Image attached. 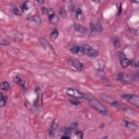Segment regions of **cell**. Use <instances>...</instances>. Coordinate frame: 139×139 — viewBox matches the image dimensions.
Here are the masks:
<instances>
[{"label": "cell", "instance_id": "3", "mask_svg": "<svg viewBox=\"0 0 139 139\" xmlns=\"http://www.w3.org/2000/svg\"><path fill=\"white\" fill-rule=\"evenodd\" d=\"M121 97L126 101L131 104L133 106L139 108V98L137 95L132 94H123Z\"/></svg>", "mask_w": 139, "mask_h": 139}, {"label": "cell", "instance_id": "33", "mask_svg": "<svg viewBox=\"0 0 139 139\" xmlns=\"http://www.w3.org/2000/svg\"><path fill=\"white\" fill-rule=\"evenodd\" d=\"M61 138H62V139H71V137L69 135H64Z\"/></svg>", "mask_w": 139, "mask_h": 139}, {"label": "cell", "instance_id": "8", "mask_svg": "<svg viewBox=\"0 0 139 139\" xmlns=\"http://www.w3.org/2000/svg\"><path fill=\"white\" fill-rule=\"evenodd\" d=\"M119 59H120L121 65L123 68H127L128 66L130 65L131 60L127 58L125 54L123 53H119L118 55Z\"/></svg>", "mask_w": 139, "mask_h": 139}, {"label": "cell", "instance_id": "31", "mask_svg": "<svg viewBox=\"0 0 139 139\" xmlns=\"http://www.w3.org/2000/svg\"><path fill=\"white\" fill-rule=\"evenodd\" d=\"M68 8H69V11L71 12H73L74 11V8H75V6L73 4H69V6H68Z\"/></svg>", "mask_w": 139, "mask_h": 139}, {"label": "cell", "instance_id": "32", "mask_svg": "<svg viewBox=\"0 0 139 139\" xmlns=\"http://www.w3.org/2000/svg\"><path fill=\"white\" fill-rule=\"evenodd\" d=\"M41 11H42L43 14H45L48 11V9L47 8H46L45 7H43V8H42V9H41Z\"/></svg>", "mask_w": 139, "mask_h": 139}, {"label": "cell", "instance_id": "26", "mask_svg": "<svg viewBox=\"0 0 139 139\" xmlns=\"http://www.w3.org/2000/svg\"><path fill=\"white\" fill-rule=\"evenodd\" d=\"M80 50V47L78 46H74L70 49L71 52L74 54H77Z\"/></svg>", "mask_w": 139, "mask_h": 139}, {"label": "cell", "instance_id": "13", "mask_svg": "<svg viewBox=\"0 0 139 139\" xmlns=\"http://www.w3.org/2000/svg\"><path fill=\"white\" fill-rule=\"evenodd\" d=\"M103 31V28L100 23H97L96 25H94L93 23L90 24V31L91 32H102Z\"/></svg>", "mask_w": 139, "mask_h": 139}, {"label": "cell", "instance_id": "20", "mask_svg": "<svg viewBox=\"0 0 139 139\" xmlns=\"http://www.w3.org/2000/svg\"><path fill=\"white\" fill-rule=\"evenodd\" d=\"M29 20L32 22H34L35 23H40L41 22V20L39 16H32L29 19Z\"/></svg>", "mask_w": 139, "mask_h": 139}, {"label": "cell", "instance_id": "29", "mask_svg": "<svg viewBox=\"0 0 139 139\" xmlns=\"http://www.w3.org/2000/svg\"><path fill=\"white\" fill-rule=\"evenodd\" d=\"M1 45L3 46H7L10 45V43H9L8 41H7L6 40L2 39L1 41Z\"/></svg>", "mask_w": 139, "mask_h": 139}, {"label": "cell", "instance_id": "16", "mask_svg": "<svg viewBox=\"0 0 139 139\" xmlns=\"http://www.w3.org/2000/svg\"><path fill=\"white\" fill-rule=\"evenodd\" d=\"M75 15H76V19L77 20L80 21L82 20L83 19V11L80 8H78L77 9V10L75 11Z\"/></svg>", "mask_w": 139, "mask_h": 139}, {"label": "cell", "instance_id": "30", "mask_svg": "<svg viewBox=\"0 0 139 139\" xmlns=\"http://www.w3.org/2000/svg\"><path fill=\"white\" fill-rule=\"evenodd\" d=\"M130 65L131 66L134 67H138V64L136 62H134V61L131 60L130 63Z\"/></svg>", "mask_w": 139, "mask_h": 139}, {"label": "cell", "instance_id": "19", "mask_svg": "<svg viewBox=\"0 0 139 139\" xmlns=\"http://www.w3.org/2000/svg\"><path fill=\"white\" fill-rule=\"evenodd\" d=\"M83 138V133L80 130L75 131L74 135H72V136H71V138L75 139H82Z\"/></svg>", "mask_w": 139, "mask_h": 139}, {"label": "cell", "instance_id": "6", "mask_svg": "<svg viewBox=\"0 0 139 139\" xmlns=\"http://www.w3.org/2000/svg\"><path fill=\"white\" fill-rule=\"evenodd\" d=\"M70 64L72 67L78 71H82L84 68V65L77 59L71 58L70 60Z\"/></svg>", "mask_w": 139, "mask_h": 139}, {"label": "cell", "instance_id": "24", "mask_svg": "<svg viewBox=\"0 0 139 139\" xmlns=\"http://www.w3.org/2000/svg\"><path fill=\"white\" fill-rule=\"evenodd\" d=\"M113 44L116 48H118L121 46V42L118 38H115L113 40Z\"/></svg>", "mask_w": 139, "mask_h": 139}, {"label": "cell", "instance_id": "10", "mask_svg": "<svg viewBox=\"0 0 139 139\" xmlns=\"http://www.w3.org/2000/svg\"><path fill=\"white\" fill-rule=\"evenodd\" d=\"M39 42L43 47L46 50L50 51L53 50V47L50 44V43L45 38H39Z\"/></svg>", "mask_w": 139, "mask_h": 139}, {"label": "cell", "instance_id": "5", "mask_svg": "<svg viewBox=\"0 0 139 139\" xmlns=\"http://www.w3.org/2000/svg\"><path fill=\"white\" fill-rule=\"evenodd\" d=\"M66 93L69 96L74 97V98H83L84 97L83 94L79 90L74 88H71V87L67 89L66 91Z\"/></svg>", "mask_w": 139, "mask_h": 139}, {"label": "cell", "instance_id": "9", "mask_svg": "<svg viewBox=\"0 0 139 139\" xmlns=\"http://www.w3.org/2000/svg\"><path fill=\"white\" fill-rule=\"evenodd\" d=\"M74 29L75 32L82 34H86L89 32L88 29L80 24H75L74 25Z\"/></svg>", "mask_w": 139, "mask_h": 139}, {"label": "cell", "instance_id": "35", "mask_svg": "<svg viewBox=\"0 0 139 139\" xmlns=\"http://www.w3.org/2000/svg\"><path fill=\"white\" fill-rule=\"evenodd\" d=\"M122 6L121 5L119 6V11H118V15H120V14L121 13V12H122Z\"/></svg>", "mask_w": 139, "mask_h": 139}, {"label": "cell", "instance_id": "23", "mask_svg": "<svg viewBox=\"0 0 139 139\" xmlns=\"http://www.w3.org/2000/svg\"><path fill=\"white\" fill-rule=\"evenodd\" d=\"M12 12H13L14 14H15V15L17 16H21V13L19 10V8H18V7L16 6H13L12 7Z\"/></svg>", "mask_w": 139, "mask_h": 139}, {"label": "cell", "instance_id": "17", "mask_svg": "<svg viewBox=\"0 0 139 139\" xmlns=\"http://www.w3.org/2000/svg\"><path fill=\"white\" fill-rule=\"evenodd\" d=\"M7 101V97L5 95H4L2 92H1V100H0V107L1 108H3V107L5 106Z\"/></svg>", "mask_w": 139, "mask_h": 139}, {"label": "cell", "instance_id": "22", "mask_svg": "<svg viewBox=\"0 0 139 139\" xmlns=\"http://www.w3.org/2000/svg\"><path fill=\"white\" fill-rule=\"evenodd\" d=\"M55 130V123L54 121L52 123V125L51 126L50 130L49 131V135L50 137H52V136H54V132Z\"/></svg>", "mask_w": 139, "mask_h": 139}, {"label": "cell", "instance_id": "12", "mask_svg": "<svg viewBox=\"0 0 139 139\" xmlns=\"http://www.w3.org/2000/svg\"><path fill=\"white\" fill-rule=\"evenodd\" d=\"M48 19H49V21L50 22L53 24V25H56L58 22H59V19L58 18V16L55 15L54 13H52L49 14L48 16Z\"/></svg>", "mask_w": 139, "mask_h": 139}, {"label": "cell", "instance_id": "15", "mask_svg": "<svg viewBox=\"0 0 139 139\" xmlns=\"http://www.w3.org/2000/svg\"><path fill=\"white\" fill-rule=\"evenodd\" d=\"M14 82H15L16 83H18L20 85V86H21L23 90L26 89V86H25V82L23 81L22 79H21L20 77L18 76H16L14 79Z\"/></svg>", "mask_w": 139, "mask_h": 139}, {"label": "cell", "instance_id": "21", "mask_svg": "<svg viewBox=\"0 0 139 139\" xmlns=\"http://www.w3.org/2000/svg\"><path fill=\"white\" fill-rule=\"evenodd\" d=\"M59 14L61 16V18H62V19H64L65 18H66L67 15V11H66V10L64 7H62V8H61L60 9Z\"/></svg>", "mask_w": 139, "mask_h": 139}, {"label": "cell", "instance_id": "34", "mask_svg": "<svg viewBox=\"0 0 139 139\" xmlns=\"http://www.w3.org/2000/svg\"><path fill=\"white\" fill-rule=\"evenodd\" d=\"M36 2H37V3H38L39 4H41H41H43L45 2L43 1H41V0H40V1H37Z\"/></svg>", "mask_w": 139, "mask_h": 139}, {"label": "cell", "instance_id": "2", "mask_svg": "<svg viewBox=\"0 0 139 139\" xmlns=\"http://www.w3.org/2000/svg\"><path fill=\"white\" fill-rule=\"evenodd\" d=\"M80 51H82V52L83 54L91 58L97 57L99 55V52L96 49H94L91 46L87 44L83 45L80 47Z\"/></svg>", "mask_w": 139, "mask_h": 139}, {"label": "cell", "instance_id": "28", "mask_svg": "<svg viewBox=\"0 0 139 139\" xmlns=\"http://www.w3.org/2000/svg\"><path fill=\"white\" fill-rule=\"evenodd\" d=\"M70 103L73 106H78L80 104V102H79L77 100H75V99H72V100H70L69 101Z\"/></svg>", "mask_w": 139, "mask_h": 139}, {"label": "cell", "instance_id": "25", "mask_svg": "<svg viewBox=\"0 0 139 139\" xmlns=\"http://www.w3.org/2000/svg\"><path fill=\"white\" fill-rule=\"evenodd\" d=\"M58 36H59V32L57 30H54L51 34V37L53 40H55Z\"/></svg>", "mask_w": 139, "mask_h": 139}, {"label": "cell", "instance_id": "27", "mask_svg": "<svg viewBox=\"0 0 139 139\" xmlns=\"http://www.w3.org/2000/svg\"><path fill=\"white\" fill-rule=\"evenodd\" d=\"M78 124L77 122H74V123H72V124H71L70 126L69 127L71 129H72V130H75V129L77 128V127H78Z\"/></svg>", "mask_w": 139, "mask_h": 139}, {"label": "cell", "instance_id": "11", "mask_svg": "<svg viewBox=\"0 0 139 139\" xmlns=\"http://www.w3.org/2000/svg\"><path fill=\"white\" fill-rule=\"evenodd\" d=\"M123 124L126 128H128L130 130L135 131L138 129V126L136 124L130 122H129L128 121H123Z\"/></svg>", "mask_w": 139, "mask_h": 139}, {"label": "cell", "instance_id": "18", "mask_svg": "<svg viewBox=\"0 0 139 139\" xmlns=\"http://www.w3.org/2000/svg\"><path fill=\"white\" fill-rule=\"evenodd\" d=\"M10 84L8 82H3L1 84V89L3 91H8L10 89Z\"/></svg>", "mask_w": 139, "mask_h": 139}, {"label": "cell", "instance_id": "7", "mask_svg": "<svg viewBox=\"0 0 139 139\" xmlns=\"http://www.w3.org/2000/svg\"><path fill=\"white\" fill-rule=\"evenodd\" d=\"M118 79L119 81L122 82L123 83L126 84H130L132 82L133 78H131L128 75L119 74L118 76Z\"/></svg>", "mask_w": 139, "mask_h": 139}, {"label": "cell", "instance_id": "14", "mask_svg": "<svg viewBox=\"0 0 139 139\" xmlns=\"http://www.w3.org/2000/svg\"><path fill=\"white\" fill-rule=\"evenodd\" d=\"M32 4V2L30 1H25L22 3V4L21 6V9L23 13L29 10L30 7H31V4Z\"/></svg>", "mask_w": 139, "mask_h": 139}, {"label": "cell", "instance_id": "4", "mask_svg": "<svg viewBox=\"0 0 139 139\" xmlns=\"http://www.w3.org/2000/svg\"><path fill=\"white\" fill-rule=\"evenodd\" d=\"M99 97L104 101L107 102V103L110 104L112 106L116 107V108H119V107H120V104L118 102L116 101L115 99L114 98H113L110 96H109V95L104 93H101L99 94Z\"/></svg>", "mask_w": 139, "mask_h": 139}, {"label": "cell", "instance_id": "1", "mask_svg": "<svg viewBox=\"0 0 139 139\" xmlns=\"http://www.w3.org/2000/svg\"><path fill=\"white\" fill-rule=\"evenodd\" d=\"M89 104L91 108L96 110L98 113L104 116L109 115L108 110L98 100L95 98H90L89 99Z\"/></svg>", "mask_w": 139, "mask_h": 139}]
</instances>
